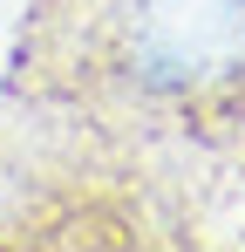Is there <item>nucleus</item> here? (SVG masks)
Wrapping results in <instances>:
<instances>
[{
  "label": "nucleus",
  "mask_w": 245,
  "mask_h": 252,
  "mask_svg": "<svg viewBox=\"0 0 245 252\" xmlns=\"http://www.w3.org/2000/svg\"><path fill=\"white\" fill-rule=\"evenodd\" d=\"M122 34L150 82H218L245 62V0H129Z\"/></svg>",
  "instance_id": "1"
}]
</instances>
